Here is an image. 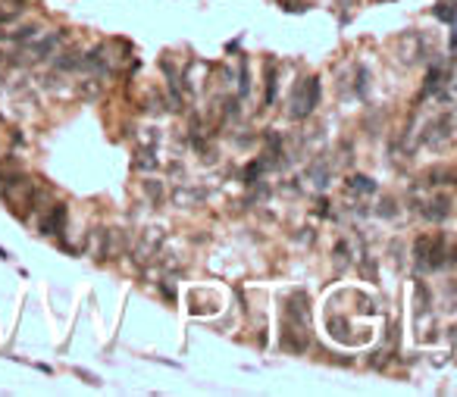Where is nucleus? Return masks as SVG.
Segmentation results:
<instances>
[{"instance_id": "f257e3e1", "label": "nucleus", "mask_w": 457, "mask_h": 397, "mask_svg": "<svg viewBox=\"0 0 457 397\" xmlns=\"http://www.w3.org/2000/svg\"><path fill=\"white\" fill-rule=\"evenodd\" d=\"M320 103V78H304L291 94V119H307Z\"/></svg>"}, {"instance_id": "f03ea898", "label": "nucleus", "mask_w": 457, "mask_h": 397, "mask_svg": "<svg viewBox=\"0 0 457 397\" xmlns=\"http://www.w3.org/2000/svg\"><path fill=\"white\" fill-rule=\"evenodd\" d=\"M160 244H163V232L160 228H147L141 238H135V244H132V253H135V263L145 266L151 263V260H160Z\"/></svg>"}, {"instance_id": "7ed1b4c3", "label": "nucleus", "mask_w": 457, "mask_h": 397, "mask_svg": "<svg viewBox=\"0 0 457 397\" xmlns=\"http://www.w3.org/2000/svg\"><path fill=\"white\" fill-rule=\"evenodd\" d=\"M416 263L420 269H436L445 263V241L442 238H423L416 241Z\"/></svg>"}, {"instance_id": "20e7f679", "label": "nucleus", "mask_w": 457, "mask_h": 397, "mask_svg": "<svg viewBox=\"0 0 457 397\" xmlns=\"http://www.w3.org/2000/svg\"><path fill=\"white\" fill-rule=\"evenodd\" d=\"M66 228V203H51L44 216H38V232L44 238H57Z\"/></svg>"}, {"instance_id": "39448f33", "label": "nucleus", "mask_w": 457, "mask_h": 397, "mask_svg": "<svg viewBox=\"0 0 457 397\" xmlns=\"http://www.w3.org/2000/svg\"><path fill=\"white\" fill-rule=\"evenodd\" d=\"M448 138H451V119H448V116H438L436 122H429L426 132H423V144H426V147H436V150L445 147Z\"/></svg>"}, {"instance_id": "423d86ee", "label": "nucleus", "mask_w": 457, "mask_h": 397, "mask_svg": "<svg viewBox=\"0 0 457 397\" xmlns=\"http://www.w3.org/2000/svg\"><path fill=\"white\" fill-rule=\"evenodd\" d=\"M395 53L401 57V63H404V66H411V63H416V57H423V38L416 35V31H407V35H401L398 44H395Z\"/></svg>"}, {"instance_id": "0eeeda50", "label": "nucleus", "mask_w": 457, "mask_h": 397, "mask_svg": "<svg viewBox=\"0 0 457 397\" xmlns=\"http://www.w3.org/2000/svg\"><path fill=\"white\" fill-rule=\"evenodd\" d=\"M204 197H207V191H204V188L179 185L176 191H172V203H176V206H182V210H188V206H198V203H204Z\"/></svg>"}, {"instance_id": "6e6552de", "label": "nucleus", "mask_w": 457, "mask_h": 397, "mask_svg": "<svg viewBox=\"0 0 457 397\" xmlns=\"http://www.w3.org/2000/svg\"><path fill=\"white\" fill-rule=\"evenodd\" d=\"M132 166L138 172H154L160 160H157V147H135V157H132Z\"/></svg>"}, {"instance_id": "1a4fd4ad", "label": "nucleus", "mask_w": 457, "mask_h": 397, "mask_svg": "<svg viewBox=\"0 0 457 397\" xmlns=\"http://www.w3.org/2000/svg\"><path fill=\"white\" fill-rule=\"evenodd\" d=\"M141 191H145V197H147V203L151 206H163V201H167V188H163L160 179L141 181Z\"/></svg>"}, {"instance_id": "9d476101", "label": "nucleus", "mask_w": 457, "mask_h": 397, "mask_svg": "<svg viewBox=\"0 0 457 397\" xmlns=\"http://www.w3.org/2000/svg\"><path fill=\"white\" fill-rule=\"evenodd\" d=\"M78 60H82V51H60L53 53V69L57 73H75Z\"/></svg>"}, {"instance_id": "9b49d317", "label": "nucleus", "mask_w": 457, "mask_h": 397, "mask_svg": "<svg viewBox=\"0 0 457 397\" xmlns=\"http://www.w3.org/2000/svg\"><path fill=\"white\" fill-rule=\"evenodd\" d=\"M448 213H451V201H448V197H436V201H429L426 206H423V216H426L429 222H442Z\"/></svg>"}, {"instance_id": "f8f14e48", "label": "nucleus", "mask_w": 457, "mask_h": 397, "mask_svg": "<svg viewBox=\"0 0 457 397\" xmlns=\"http://www.w3.org/2000/svg\"><path fill=\"white\" fill-rule=\"evenodd\" d=\"M288 316H291V319H301L304 329L310 325V309H307V297H304V295H295V297H291Z\"/></svg>"}, {"instance_id": "ddd939ff", "label": "nucleus", "mask_w": 457, "mask_h": 397, "mask_svg": "<svg viewBox=\"0 0 457 397\" xmlns=\"http://www.w3.org/2000/svg\"><path fill=\"white\" fill-rule=\"evenodd\" d=\"M78 94H82L85 100H98L100 94H104V82H100L98 75H91L88 82H82V85H78Z\"/></svg>"}, {"instance_id": "4468645a", "label": "nucleus", "mask_w": 457, "mask_h": 397, "mask_svg": "<svg viewBox=\"0 0 457 397\" xmlns=\"http://www.w3.org/2000/svg\"><path fill=\"white\" fill-rule=\"evenodd\" d=\"M307 179L313 181V188H317V191H322V188L329 185V169H322V160H317L310 166V172H307Z\"/></svg>"}, {"instance_id": "2eb2a0df", "label": "nucleus", "mask_w": 457, "mask_h": 397, "mask_svg": "<svg viewBox=\"0 0 457 397\" xmlns=\"http://www.w3.org/2000/svg\"><path fill=\"white\" fill-rule=\"evenodd\" d=\"M157 144H160V132L138 129V147H157Z\"/></svg>"}, {"instance_id": "dca6fc26", "label": "nucleus", "mask_w": 457, "mask_h": 397, "mask_svg": "<svg viewBox=\"0 0 457 397\" xmlns=\"http://www.w3.org/2000/svg\"><path fill=\"white\" fill-rule=\"evenodd\" d=\"M351 188L354 191H376V185L369 179H351Z\"/></svg>"}, {"instance_id": "f3484780", "label": "nucleus", "mask_w": 457, "mask_h": 397, "mask_svg": "<svg viewBox=\"0 0 457 397\" xmlns=\"http://www.w3.org/2000/svg\"><path fill=\"white\" fill-rule=\"evenodd\" d=\"M10 57H6V53H0V85H4L6 82V73H10Z\"/></svg>"}, {"instance_id": "a211bd4d", "label": "nucleus", "mask_w": 457, "mask_h": 397, "mask_svg": "<svg viewBox=\"0 0 457 397\" xmlns=\"http://www.w3.org/2000/svg\"><path fill=\"white\" fill-rule=\"evenodd\" d=\"M6 160V157H4V147H0V163H4Z\"/></svg>"}]
</instances>
